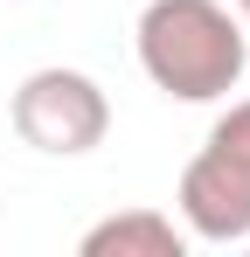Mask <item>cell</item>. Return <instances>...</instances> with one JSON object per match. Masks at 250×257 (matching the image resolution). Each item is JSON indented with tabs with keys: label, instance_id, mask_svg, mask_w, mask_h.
Listing matches in <instances>:
<instances>
[{
	"label": "cell",
	"instance_id": "6da1fadb",
	"mask_svg": "<svg viewBox=\"0 0 250 257\" xmlns=\"http://www.w3.org/2000/svg\"><path fill=\"white\" fill-rule=\"evenodd\" d=\"M250 35L222 0H146L139 14V70L181 104H208L243 84Z\"/></svg>",
	"mask_w": 250,
	"mask_h": 257
},
{
	"label": "cell",
	"instance_id": "7a4b0ae2",
	"mask_svg": "<svg viewBox=\"0 0 250 257\" xmlns=\"http://www.w3.org/2000/svg\"><path fill=\"white\" fill-rule=\"evenodd\" d=\"M181 222L202 243H250V97H236L215 125L202 153L181 167Z\"/></svg>",
	"mask_w": 250,
	"mask_h": 257
},
{
	"label": "cell",
	"instance_id": "3957f363",
	"mask_svg": "<svg viewBox=\"0 0 250 257\" xmlns=\"http://www.w3.org/2000/svg\"><path fill=\"white\" fill-rule=\"evenodd\" d=\"M7 118L21 132V146L56 153V160H77L90 146H104V132H111V97L97 90V77L49 63V70H28V77H21Z\"/></svg>",
	"mask_w": 250,
	"mask_h": 257
},
{
	"label": "cell",
	"instance_id": "277c9868",
	"mask_svg": "<svg viewBox=\"0 0 250 257\" xmlns=\"http://www.w3.org/2000/svg\"><path fill=\"white\" fill-rule=\"evenodd\" d=\"M77 250L83 257H181L188 229H174V215H160V209H118L104 222H90Z\"/></svg>",
	"mask_w": 250,
	"mask_h": 257
},
{
	"label": "cell",
	"instance_id": "5b68a950",
	"mask_svg": "<svg viewBox=\"0 0 250 257\" xmlns=\"http://www.w3.org/2000/svg\"><path fill=\"white\" fill-rule=\"evenodd\" d=\"M236 7H243V14H250V0H236Z\"/></svg>",
	"mask_w": 250,
	"mask_h": 257
},
{
	"label": "cell",
	"instance_id": "8992f818",
	"mask_svg": "<svg viewBox=\"0 0 250 257\" xmlns=\"http://www.w3.org/2000/svg\"><path fill=\"white\" fill-rule=\"evenodd\" d=\"M243 35H250V14H243Z\"/></svg>",
	"mask_w": 250,
	"mask_h": 257
}]
</instances>
